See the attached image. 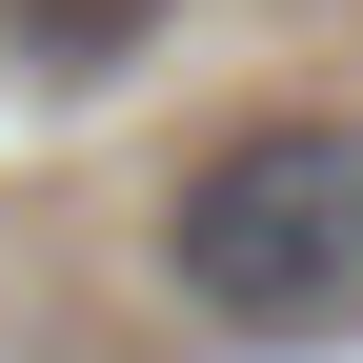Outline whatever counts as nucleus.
Returning a JSON list of instances; mask_svg holds the SVG:
<instances>
[{
  "label": "nucleus",
  "instance_id": "obj_1",
  "mask_svg": "<svg viewBox=\"0 0 363 363\" xmlns=\"http://www.w3.org/2000/svg\"><path fill=\"white\" fill-rule=\"evenodd\" d=\"M162 283L222 343H323L363 323V121L343 101H242L162 182Z\"/></svg>",
  "mask_w": 363,
  "mask_h": 363
},
{
  "label": "nucleus",
  "instance_id": "obj_2",
  "mask_svg": "<svg viewBox=\"0 0 363 363\" xmlns=\"http://www.w3.org/2000/svg\"><path fill=\"white\" fill-rule=\"evenodd\" d=\"M162 21H182V0H0V40H21L40 81H121Z\"/></svg>",
  "mask_w": 363,
  "mask_h": 363
}]
</instances>
